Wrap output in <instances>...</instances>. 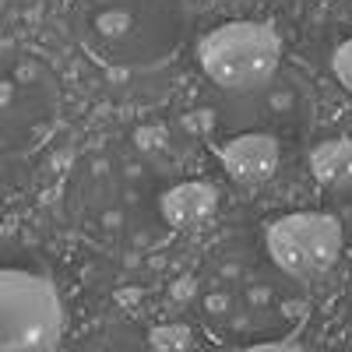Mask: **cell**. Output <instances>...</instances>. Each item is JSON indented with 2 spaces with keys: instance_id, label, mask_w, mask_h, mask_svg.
<instances>
[{
  "instance_id": "obj_1",
  "label": "cell",
  "mask_w": 352,
  "mask_h": 352,
  "mask_svg": "<svg viewBox=\"0 0 352 352\" xmlns=\"http://www.w3.org/2000/svg\"><path fill=\"white\" fill-rule=\"evenodd\" d=\"M64 331L60 296L50 278L0 268V352H53Z\"/></svg>"
},
{
  "instance_id": "obj_2",
  "label": "cell",
  "mask_w": 352,
  "mask_h": 352,
  "mask_svg": "<svg viewBox=\"0 0 352 352\" xmlns=\"http://www.w3.org/2000/svg\"><path fill=\"white\" fill-rule=\"evenodd\" d=\"M201 67L215 85L229 92H243L268 81L278 67L282 43L272 25L261 21H232L208 32L197 46Z\"/></svg>"
},
{
  "instance_id": "obj_3",
  "label": "cell",
  "mask_w": 352,
  "mask_h": 352,
  "mask_svg": "<svg viewBox=\"0 0 352 352\" xmlns=\"http://www.w3.org/2000/svg\"><path fill=\"white\" fill-rule=\"evenodd\" d=\"M268 254L285 275L317 278L342 254V226L320 212H296L268 226Z\"/></svg>"
},
{
  "instance_id": "obj_4",
  "label": "cell",
  "mask_w": 352,
  "mask_h": 352,
  "mask_svg": "<svg viewBox=\"0 0 352 352\" xmlns=\"http://www.w3.org/2000/svg\"><path fill=\"white\" fill-rule=\"evenodd\" d=\"M222 166L240 184H264L278 169V141L272 134H240L222 148Z\"/></svg>"
},
{
  "instance_id": "obj_5",
  "label": "cell",
  "mask_w": 352,
  "mask_h": 352,
  "mask_svg": "<svg viewBox=\"0 0 352 352\" xmlns=\"http://www.w3.org/2000/svg\"><path fill=\"white\" fill-rule=\"evenodd\" d=\"M215 204H219L215 187L190 180V184H180L162 194V215L176 229H194L215 215Z\"/></svg>"
},
{
  "instance_id": "obj_6",
  "label": "cell",
  "mask_w": 352,
  "mask_h": 352,
  "mask_svg": "<svg viewBox=\"0 0 352 352\" xmlns=\"http://www.w3.org/2000/svg\"><path fill=\"white\" fill-rule=\"evenodd\" d=\"M310 169L320 184L328 187H349L352 184V138L324 141L310 152Z\"/></svg>"
},
{
  "instance_id": "obj_7",
  "label": "cell",
  "mask_w": 352,
  "mask_h": 352,
  "mask_svg": "<svg viewBox=\"0 0 352 352\" xmlns=\"http://www.w3.org/2000/svg\"><path fill=\"white\" fill-rule=\"evenodd\" d=\"M152 352H190L194 349V335L184 324H162L148 335Z\"/></svg>"
},
{
  "instance_id": "obj_8",
  "label": "cell",
  "mask_w": 352,
  "mask_h": 352,
  "mask_svg": "<svg viewBox=\"0 0 352 352\" xmlns=\"http://www.w3.org/2000/svg\"><path fill=\"white\" fill-rule=\"evenodd\" d=\"M96 28H99L102 36L116 39V36H124L127 28H131V14H127V11H102L99 21H96Z\"/></svg>"
},
{
  "instance_id": "obj_9",
  "label": "cell",
  "mask_w": 352,
  "mask_h": 352,
  "mask_svg": "<svg viewBox=\"0 0 352 352\" xmlns=\"http://www.w3.org/2000/svg\"><path fill=\"white\" fill-rule=\"evenodd\" d=\"M335 74H338V81L349 88V92H352V39L349 43H342L338 50H335Z\"/></svg>"
},
{
  "instance_id": "obj_10",
  "label": "cell",
  "mask_w": 352,
  "mask_h": 352,
  "mask_svg": "<svg viewBox=\"0 0 352 352\" xmlns=\"http://www.w3.org/2000/svg\"><path fill=\"white\" fill-rule=\"evenodd\" d=\"M134 141H138L141 152H159L162 144H166V127H141L134 134Z\"/></svg>"
},
{
  "instance_id": "obj_11",
  "label": "cell",
  "mask_w": 352,
  "mask_h": 352,
  "mask_svg": "<svg viewBox=\"0 0 352 352\" xmlns=\"http://www.w3.org/2000/svg\"><path fill=\"white\" fill-rule=\"evenodd\" d=\"M243 352H303L300 345H289V342H268V345H250Z\"/></svg>"
},
{
  "instance_id": "obj_12",
  "label": "cell",
  "mask_w": 352,
  "mask_h": 352,
  "mask_svg": "<svg viewBox=\"0 0 352 352\" xmlns=\"http://www.w3.org/2000/svg\"><path fill=\"white\" fill-rule=\"evenodd\" d=\"M11 99H14V85L11 81H0V109H8Z\"/></svg>"
},
{
  "instance_id": "obj_13",
  "label": "cell",
  "mask_w": 352,
  "mask_h": 352,
  "mask_svg": "<svg viewBox=\"0 0 352 352\" xmlns=\"http://www.w3.org/2000/svg\"><path fill=\"white\" fill-rule=\"evenodd\" d=\"M190 292H194V282H190V278H184L180 285H176V289H173V296H176V300H187V296H190Z\"/></svg>"
},
{
  "instance_id": "obj_14",
  "label": "cell",
  "mask_w": 352,
  "mask_h": 352,
  "mask_svg": "<svg viewBox=\"0 0 352 352\" xmlns=\"http://www.w3.org/2000/svg\"><path fill=\"white\" fill-rule=\"evenodd\" d=\"M226 307H229V300H226V296H208V310H212V314H222Z\"/></svg>"
}]
</instances>
